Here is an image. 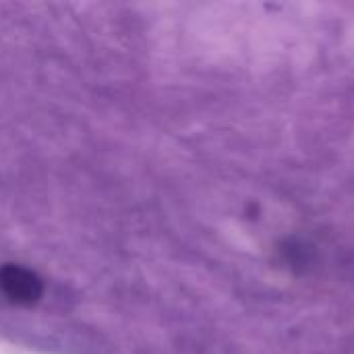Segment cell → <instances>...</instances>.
Listing matches in <instances>:
<instances>
[{"mask_svg":"<svg viewBox=\"0 0 354 354\" xmlns=\"http://www.w3.org/2000/svg\"><path fill=\"white\" fill-rule=\"evenodd\" d=\"M0 290L17 303H29L37 299L39 282L27 270L10 266V268L0 270Z\"/></svg>","mask_w":354,"mask_h":354,"instance_id":"1","label":"cell"}]
</instances>
